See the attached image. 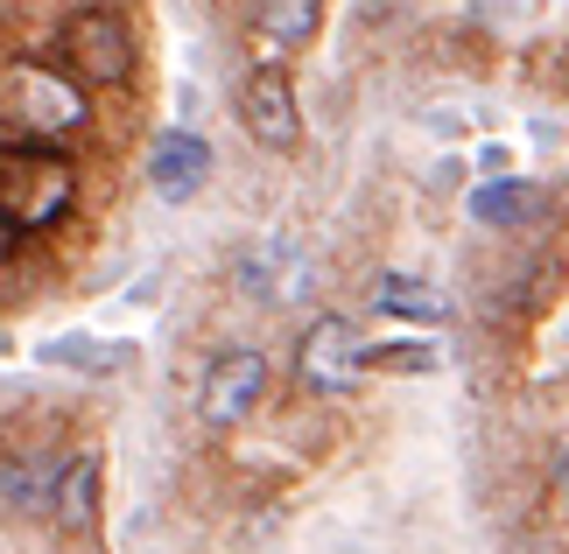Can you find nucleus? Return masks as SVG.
Instances as JSON below:
<instances>
[{
  "label": "nucleus",
  "instance_id": "obj_9",
  "mask_svg": "<svg viewBox=\"0 0 569 554\" xmlns=\"http://www.w3.org/2000/svg\"><path fill=\"white\" fill-rule=\"evenodd\" d=\"M50 520L63 534H92L99 526V456H71L50 492Z\"/></svg>",
  "mask_w": 569,
  "mask_h": 554
},
{
  "label": "nucleus",
  "instance_id": "obj_15",
  "mask_svg": "<svg viewBox=\"0 0 569 554\" xmlns=\"http://www.w3.org/2000/svg\"><path fill=\"white\" fill-rule=\"evenodd\" d=\"M556 492L569 498V435H562V450H556Z\"/></svg>",
  "mask_w": 569,
  "mask_h": 554
},
{
  "label": "nucleus",
  "instance_id": "obj_4",
  "mask_svg": "<svg viewBox=\"0 0 569 554\" xmlns=\"http://www.w3.org/2000/svg\"><path fill=\"white\" fill-rule=\"evenodd\" d=\"M63 57H71L78 84H127L134 78V29L113 8H84L63 21Z\"/></svg>",
  "mask_w": 569,
  "mask_h": 554
},
{
  "label": "nucleus",
  "instance_id": "obj_13",
  "mask_svg": "<svg viewBox=\"0 0 569 554\" xmlns=\"http://www.w3.org/2000/svg\"><path fill=\"white\" fill-rule=\"evenodd\" d=\"M366 365H387V372H429V365H436V344H387V351H373Z\"/></svg>",
  "mask_w": 569,
  "mask_h": 554
},
{
  "label": "nucleus",
  "instance_id": "obj_3",
  "mask_svg": "<svg viewBox=\"0 0 569 554\" xmlns=\"http://www.w3.org/2000/svg\"><path fill=\"white\" fill-rule=\"evenodd\" d=\"M268 401V359L260 351H218L204 365V380H197V421L204 429H239V421H253V407Z\"/></svg>",
  "mask_w": 569,
  "mask_h": 554
},
{
  "label": "nucleus",
  "instance_id": "obj_6",
  "mask_svg": "<svg viewBox=\"0 0 569 554\" xmlns=\"http://www.w3.org/2000/svg\"><path fill=\"white\" fill-rule=\"evenodd\" d=\"M239 127H247L260 148H281V154L302 141V105H296V84H289L281 63L247 71V84H239Z\"/></svg>",
  "mask_w": 569,
  "mask_h": 554
},
{
  "label": "nucleus",
  "instance_id": "obj_8",
  "mask_svg": "<svg viewBox=\"0 0 569 554\" xmlns=\"http://www.w3.org/2000/svg\"><path fill=\"white\" fill-rule=\"evenodd\" d=\"M232 281L260 302H296L302 288H310V253H302L296 239H260L253 253H239Z\"/></svg>",
  "mask_w": 569,
  "mask_h": 554
},
{
  "label": "nucleus",
  "instance_id": "obj_10",
  "mask_svg": "<svg viewBox=\"0 0 569 554\" xmlns=\"http://www.w3.org/2000/svg\"><path fill=\"white\" fill-rule=\"evenodd\" d=\"M471 218H478V225H528V218H541V190L535 183H513V175L478 183L471 190Z\"/></svg>",
  "mask_w": 569,
  "mask_h": 554
},
{
  "label": "nucleus",
  "instance_id": "obj_2",
  "mask_svg": "<svg viewBox=\"0 0 569 554\" xmlns=\"http://www.w3.org/2000/svg\"><path fill=\"white\" fill-rule=\"evenodd\" d=\"M366 359H373V351L359 344L352 316H317L296 344V380H302V393H317V401H345V393L366 380Z\"/></svg>",
  "mask_w": 569,
  "mask_h": 554
},
{
  "label": "nucleus",
  "instance_id": "obj_14",
  "mask_svg": "<svg viewBox=\"0 0 569 554\" xmlns=\"http://www.w3.org/2000/svg\"><path fill=\"white\" fill-rule=\"evenodd\" d=\"M29 505V477H21V463L8 456V513H21Z\"/></svg>",
  "mask_w": 569,
  "mask_h": 554
},
{
  "label": "nucleus",
  "instance_id": "obj_12",
  "mask_svg": "<svg viewBox=\"0 0 569 554\" xmlns=\"http://www.w3.org/2000/svg\"><path fill=\"white\" fill-rule=\"evenodd\" d=\"M387 316H408V323H443L450 309H443V295H436V288H422V281H380V295H373Z\"/></svg>",
  "mask_w": 569,
  "mask_h": 554
},
{
  "label": "nucleus",
  "instance_id": "obj_11",
  "mask_svg": "<svg viewBox=\"0 0 569 554\" xmlns=\"http://www.w3.org/2000/svg\"><path fill=\"white\" fill-rule=\"evenodd\" d=\"M323 21V0H260L253 8V29L274 42V50H302Z\"/></svg>",
  "mask_w": 569,
  "mask_h": 554
},
{
  "label": "nucleus",
  "instance_id": "obj_5",
  "mask_svg": "<svg viewBox=\"0 0 569 554\" xmlns=\"http://www.w3.org/2000/svg\"><path fill=\"white\" fill-rule=\"evenodd\" d=\"M21 120H29V134H71L84 120V84H63L50 71H8V134H21Z\"/></svg>",
  "mask_w": 569,
  "mask_h": 554
},
{
  "label": "nucleus",
  "instance_id": "obj_7",
  "mask_svg": "<svg viewBox=\"0 0 569 554\" xmlns=\"http://www.w3.org/2000/svg\"><path fill=\"white\" fill-rule=\"evenodd\" d=\"M148 183H156V197H169V204H190V197L211 183V141L190 134V127L156 134V148H148Z\"/></svg>",
  "mask_w": 569,
  "mask_h": 554
},
{
  "label": "nucleus",
  "instance_id": "obj_1",
  "mask_svg": "<svg viewBox=\"0 0 569 554\" xmlns=\"http://www.w3.org/2000/svg\"><path fill=\"white\" fill-rule=\"evenodd\" d=\"M0 175H8V246L21 239V225H50V218L71 211V162L63 154H50V148L21 154V141H8Z\"/></svg>",
  "mask_w": 569,
  "mask_h": 554
}]
</instances>
